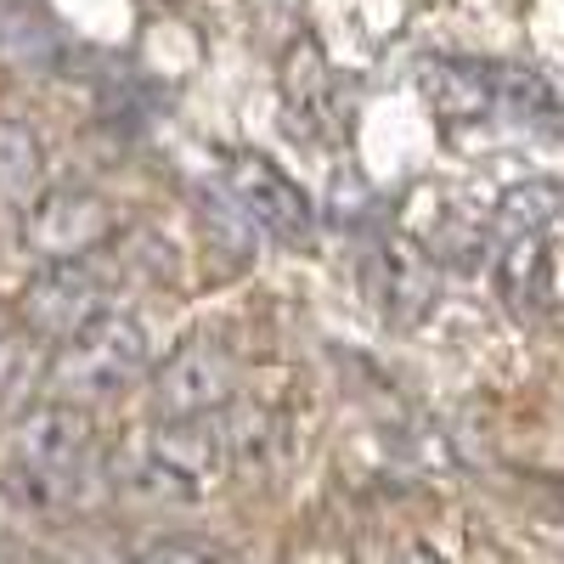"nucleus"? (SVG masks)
<instances>
[{
	"label": "nucleus",
	"mask_w": 564,
	"mask_h": 564,
	"mask_svg": "<svg viewBox=\"0 0 564 564\" xmlns=\"http://www.w3.org/2000/svg\"><path fill=\"white\" fill-rule=\"evenodd\" d=\"M367 294H372V305H379L384 322L412 327V322L430 316V305L441 294V265L412 238H384L379 254H372V265H367Z\"/></svg>",
	"instance_id": "obj_8"
},
{
	"label": "nucleus",
	"mask_w": 564,
	"mask_h": 564,
	"mask_svg": "<svg viewBox=\"0 0 564 564\" xmlns=\"http://www.w3.org/2000/svg\"><path fill=\"white\" fill-rule=\"evenodd\" d=\"M282 113L294 135H334V68L316 34H300L282 52Z\"/></svg>",
	"instance_id": "obj_10"
},
{
	"label": "nucleus",
	"mask_w": 564,
	"mask_h": 564,
	"mask_svg": "<svg viewBox=\"0 0 564 564\" xmlns=\"http://www.w3.org/2000/svg\"><path fill=\"white\" fill-rule=\"evenodd\" d=\"M153 361L148 327L124 311H102L90 316L74 339L57 345V356L45 361V390L63 401H102L119 395L124 384H135Z\"/></svg>",
	"instance_id": "obj_1"
},
{
	"label": "nucleus",
	"mask_w": 564,
	"mask_h": 564,
	"mask_svg": "<svg viewBox=\"0 0 564 564\" xmlns=\"http://www.w3.org/2000/svg\"><path fill=\"white\" fill-rule=\"evenodd\" d=\"M226 475V441H220V417L193 412V417H164L148 435L141 452V480L159 497L193 502Z\"/></svg>",
	"instance_id": "obj_4"
},
{
	"label": "nucleus",
	"mask_w": 564,
	"mask_h": 564,
	"mask_svg": "<svg viewBox=\"0 0 564 564\" xmlns=\"http://www.w3.org/2000/svg\"><path fill=\"white\" fill-rule=\"evenodd\" d=\"M220 186H226V198L238 204V215L254 231H265L271 243H282V249H311L316 243V209L305 198V186L282 164H271L265 153H254V148L226 153Z\"/></svg>",
	"instance_id": "obj_3"
},
{
	"label": "nucleus",
	"mask_w": 564,
	"mask_h": 564,
	"mask_svg": "<svg viewBox=\"0 0 564 564\" xmlns=\"http://www.w3.org/2000/svg\"><path fill=\"white\" fill-rule=\"evenodd\" d=\"M45 181V148L23 119H0V204L23 209Z\"/></svg>",
	"instance_id": "obj_13"
},
{
	"label": "nucleus",
	"mask_w": 564,
	"mask_h": 564,
	"mask_svg": "<svg viewBox=\"0 0 564 564\" xmlns=\"http://www.w3.org/2000/svg\"><path fill=\"white\" fill-rule=\"evenodd\" d=\"M108 238H113V209L90 186L34 193L23 204V220H18V243L34 260H79V254H97Z\"/></svg>",
	"instance_id": "obj_5"
},
{
	"label": "nucleus",
	"mask_w": 564,
	"mask_h": 564,
	"mask_svg": "<svg viewBox=\"0 0 564 564\" xmlns=\"http://www.w3.org/2000/svg\"><path fill=\"white\" fill-rule=\"evenodd\" d=\"M90 446H97V430L79 401L52 395L29 406L12 430V463L23 491H34V502H68L90 463Z\"/></svg>",
	"instance_id": "obj_2"
},
{
	"label": "nucleus",
	"mask_w": 564,
	"mask_h": 564,
	"mask_svg": "<svg viewBox=\"0 0 564 564\" xmlns=\"http://www.w3.org/2000/svg\"><path fill=\"white\" fill-rule=\"evenodd\" d=\"M558 209L564 193L558 181H525V186H508L502 204H497V231H558Z\"/></svg>",
	"instance_id": "obj_15"
},
{
	"label": "nucleus",
	"mask_w": 564,
	"mask_h": 564,
	"mask_svg": "<svg viewBox=\"0 0 564 564\" xmlns=\"http://www.w3.org/2000/svg\"><path fill=\"white\" fill-rule=\"evenodd\" d=\"M282 435H289V430H282V417L265 412V406H238V412H231V423H220L226 463L254 468V475H265V468L289 452V441H282Z\"/></svg>",
	"instance_id": "obj_12"
},
{
	"label": "nucleus",
	"mask_w": 564,
	"mask_h": 564,
	"mask_svg": "<svg viewBox=\"0 0 564 564\" xmlns=\"http://www.w3.org/2000/svg\"><path fill=\"white\" fill-rule=\"evenodd\" d=\"M497 289L513 316H553L558 300V231H508L497 254Z\"/></svg>",
	"instance_id": "obj_9"
},
{
	"label": "nucleus",
	"mask_w": 564,
	"mask_h": 564,
	"mask_svg": "<svg viewBox=\"0 0 564 564\" xmlns=\"http://www.w3.org/2000/svg\"><path fill=\"white\" fill-rule=\"evenodd\" d=\"M108 311V289H102V276L90 271V260H40V271L29 276V289H23V322H29V334L34 339H74L79 327L90 316H102Z\"/></svg>",
	"instance_id": "obj_6"
},
{
	"label": "nucleus",
	"mask_w": 564,
	"mask_h": 564,
	"mask_svg": "<svg viewBox=\"0 0 564 564\" xmlns=\"http://www.w3.org/2000/svg\"><path fill=\"white\" fill-rule=\"evenodd\" d=\"M238 390V361L220 339H186L159 372H153V412L159 417H193L220 412Z\"/></svg>",
	"instance_id": "obj_7"
},
{
	"label": "nucleus",
	"mask_w": 564,
	"mask_h": 564,
	"mask_svg": "<svg viewBox=\"0 0 564 564\" xmlns=\"http://www.w3.org/2000/svg\"><path fill=\"white\" fill-rule=\"evenodd\" d=\"M423 97H430L435 119H446L452 130L497 119L491 63H480V57H435L430 68H423Z\"/></svg>",
	"instance_id": "obj_11"
},
{
	"label": "nucleus",
	"mask_w": 564,
	"mask_h": 564,
	"mask_svg": "<svg viewBox=\"0 0 564 564\" xmlns=\"http://www.w3.org/2000/svg\"><path fill=\"white\" fill-rule=\"evenodd\" d=\"M491 85H497V113H502V119L536 124V130H553V124H558V97H553L547 74L491 63Z\"/></svg>",
	"instance_id": "obj_14"
},
{
	"label": "nucleus",
	"mask_w": 564,
	"mask_h": 564,
	"mask_svg": "<svg viewBox=\"0 0 564 564\" xmlns=\"http://www.w3.org/2000/svg\"><path fill=\"white\" fill-rule=\"evenodd\" d=\"M215 547L204 542H153V547H141V558H209Z\"/></svg>",
	"instance_id": "obj_16"
}]
</instances>
